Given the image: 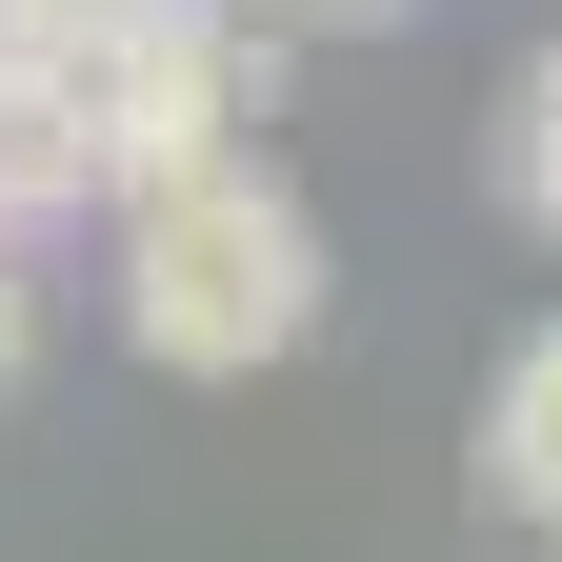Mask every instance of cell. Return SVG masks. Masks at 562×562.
<instances>
[{
  "label": "cell",
  "instance_id": "cell-4",
  "mask_svg": "<svg viewBox=\"0 0 562 562\" xmlns=\"http://www.w3.org/2000/svg\"><path fill=\"white\" fill-rule=\"evenodd\" d=\"M482 503L562 542V322H522L503 362H482Z\"/></svg>",
  "mask_w": 562,
  "mask_h": 562
},
{
  "label": "cell",
  "instance_id": "cell-6",
  "mask_svg": "<svg viewBox=\"0 0 562 562\" xmlns=\"http://www.w3.org/2000/svg\"><path fill=\"white\" fill-rule=\"evenodd\" d=\"M161 0H0V41H60V60H101V41H140Z\"/></svg>",
  "mask_w": 562,
  "mask_h": 562
},
{
  "label": "cell",
  "instance_id": "cell-3",
  "mask_svg": "<svg viewBox=\"0 0 562 562\" xmlns=\"http://www.w3.org/2000/svg\"><path fill=\"white\" fill-rule=\"evenodd\" d=\"M81 201H121V161H101V60L0 41V241L81 222Z\"/></svg>",
  "mask_w": 562,
  "mask_h": 562
},
{
  "label": "cell",
  "instance_id": "cell-7",
  "mask_svg": "<svg viewBox=\"0 0 562 562\" xmlns=\"http://www.w3.org/2000/svg\"><path fill=\"white\" fill-rule=\"evenodd\" d=\"M21 362H41V281H21V241H0V402H21Z\"/></svg>",
  "mask_w": 562,
  "mask_h": 562
},
{
  "label": "cell",
  "instance_id": "cell-5",
  "mask_svg": "<svg viewBox=\"0 0 562 562\" xmlns=\"http://www.w3.org/2000/svg\"><path fill=\"white\" fill-rule=\"evenodd\" d=\"M503 201H522V222L562 241V41L522 60V81H503Z\"/></svg>",
  "mask_w": 562,
  "mask_h": 562
},
{
  "label": "cell",
  "instance_id": "cell-2",
  "mask_svg": "<svg viewBox=\"0 0 562 562\" xmlns=\"http://www.w3.org/2000/svg\"><path fill=\"white\" fill-rule=\"evenodd\" d=\"M241 121H261V41H241V0H161L140 41H101V161H121V201L261 161Z\"/></svg>",
  "mask_w": 562,
  "mask_h": 562
},
{
  "label": "cell",
  "instance_id": "cell-8",
  "mask_svg": "<svg viewBox=\"0 0 562 562\" xmlns=\"http://www.w3.org/2000/svg\"><path fill=\"white\" fill-rule=\"evenodd\" d=\"M281 21H341V41H382V21H422V0H281Z\"/></svg>",
  "mask_w": 562,
  "mask_h": 562
},
{
  "label": "cell",
  "instance_id": "cell-1",
  "mask_svg": "<svg viewBox=\"0 0 562 562\" xmlns=\"http://www.w3.org/2000/svg\"><path fill=\"white\" fill-rule=\"evenodd\" d=\"M121 341L161 382H261L322 341V222L281 161H222V181H161L121 201Z\"/></svg>",
  "mask_w": 562,
  "mask_h": 562
}]
</instances>
